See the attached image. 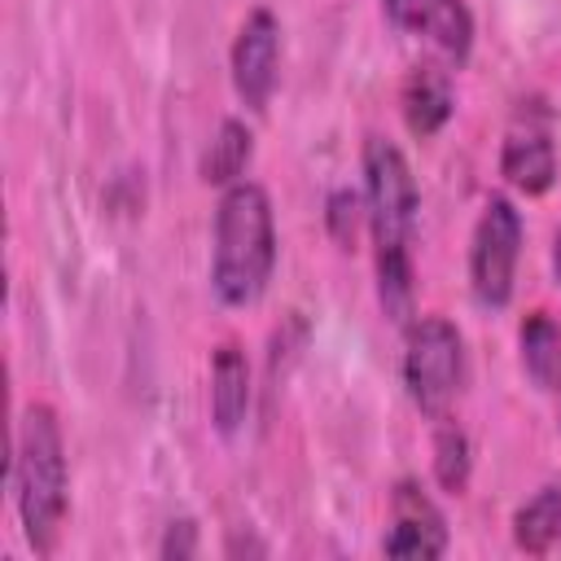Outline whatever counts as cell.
Segmentation results:
<instances>
[{"mask_svg":"<svg viewBox=\"0 0 561 561\" xmlns=\"http://www.w3.org/2000/svg\"><path fill=\"white\" fill-rule=\"evenodd\" d=\"M522 373L539 390H561V324L548 311H526L517 324Z\"/></svg>","mask_w":561,"mask_h":561,"instance_id":"12","label":"cell"},{"mask_svg":"<svg viewBox=\"0 0 561 561\" xmlns=\"http://www.w3.org/2000/svg\"><path fill=\"white\" fill-rule=\"evenodd\" d=\"M386 557H443L447 517L416 478H399L390 491V526L381 535Z\"/></svg>","mask_w":561,"mask_h":561,"instance_id":"8","label":"cell"},{"mask_svg":"<svg viewBox=\"0 0 561 561\" xmlns=\"http://www.w3.org/2000/svg\"><path fill=\"white\" fill-rule=\"evenodd\" d=\"M250 158H254V131H250L241 118H224L219 131H215V140L206 145V153H202V162H197V175H202L206 184L228 188V184L245 180Z\"/></svg>","mask_w":561,"mask_h":561,"instance_id":"13","label":"cell"},{"mask_svg":"<svg viewBox=\"0 0 561 561\" xmlns=\"http://www.w3.org/2000/svg\"><path fill=\"white\" fill-rule=\"evenodd\" d=\"M381 9L399 31L425 39L451 66L469 61V53H473V13H469L465 0H381Z\"/></svg>","mask_w":561,"mask_h":561,"instance_id":"9","label":"cell"},{"mask_svg":"<svg viewBox=\"0 0 561 561\" xmlns=\"http://www.w3.org/2000/svg\"><path fill=\"white\" fill-rule=\"evenodd\" d=\"M517 259H522V215L517 206L495 193L486 197L473 237H469V289L473 302L486 311H504L513 298L517 280Z\"/></svg>","mask_w":561,"mask_h":561,"instance_id":"5","label":"cell"},{"mask_svg":"<svg viewBox=\"0 0 561 561\" xmlns=\"http://www.w3.org/2000/svg\"><path fill=\"white\" fill-rule=\"evenodd\" d=\"M469 473H473V443L460 425H451L443 416L438 430H434V478H438L443 491L460 495L469 486Z\"/></svg>","mask_w":561,"mask_h":561,"instance_id":"15","label":"cell"},{"mask_svg":"<svg viewBox=\"0 0 561 561\" xmlns=\"http://www.w3.org/2000/svg\"><path fill=\"white\" fill-rule=\"evenodd\" d=\"M228 70H232V88H237L241 105L263 114L276 92V70H280V22L267 4L250 9L245 22L237 26Z\"/></svg>","mask_w":561,"mask_h":561,"instance_id":"6","label":"cell"},{"mask_svg":"<svg viewBox=\"0 0 561 561\" xmlns=\"http://www.w3.org/2000/svg\"><path fill=\"white\" fill-rule=\"evenodd\" d=\"M552 276H557V285H561V228H557V237H552Z\"/></svg>","mask_w":561,"mask_h":561,"instance_id":"18","label":"cell"},{"mask_svg":"<svg viewBox=\"0 0 561 561\" xmlns=\"http://www.w3.org/2000/svg\"><path fill=\"white\" fill-rule=\"evenodd\" d=\"M561 539V482L539 486L526 504L513 513V543L530 557H543Z\"/></svg>","mask_w":561,"mask_h":561,"instance_id":"14","label":"cell"},{"mask_svg":"<svg viewBox=\"0 0 561 561\" xmlns=\"http://www.w3.org/2000/svg\"><path fill=\"white\" fill-rule=\"evenodd\" d=\"M364 206H368V237L377 259V302L394 324H408L416 285H412V228L421 210L416 175L403 149L386 136L364 140Z\"/></svg>","mask_w":561,"mask_h":561,"instance_id":"1","label":"cell"},{"mask_svg":"<svg viewBox=\"0 0 561 561\" xmlns=\"http://www.w3.org/2000/svg\"><path fill=\"white\" fill-rule=\"evenodd\" d=\"M465 386V337L447 316H416L403 329V390L416 412L443 421Z\"/></svg>","mask_w":561,"mask_h":561,"instance_id":"4","label":"cell"},{"mask_svg":"<svg viewBox=\"0 0 561 561\" xmlns=\"http://www.w3.org/2000/svg\"><path fill=\"white\" fill-rule=\"evenodd\" d=\"M13 508L35 557H48L70 513V465L61 421L48 403H26L13 430Z\"/></svg>","mask_w":561,"mask_h":561,"instance_id":"2","label":"cell"},{"mask_svg":"<svg viewBox=\"0 0 561 561\" xmlns=\"http://www.w3.org/2000/svg\"><path fill=\"white\" fill-rule=\"evenodd\" d=\"M276 267V215L272 197L254 180H237L219 193L210 237V289L224 307H250L263 298Z\"/></svg>","mask_w":561,"mask_h":561,"instance_id":"3","label":"cell"},{"mask_svg":"<svg viewBox=\"0 0 561 561\" xmlns=\"http://www.w3.org/2000/svg\"><path fill=\"white\" fill-rule=\"evenodd\" d=\"M197 548H202L197 522H193V517H180V522H171V526L162 530L158 557H162V561H188V557H197Z\"/></svg>","mask_w":561,"mask_h":561,"instance_id":"17","label":"cell"},{"mask_svg":"<svg viewBox=\"0 0 561 561\" xmlns=\"http://www.w3.org/2000/svg\"><path fill=\"white\" fill-rule=\"evenodd\" d=\"M399 110H403V123L416 140H430L447 127L451 110H456V92H451V79L434 66H416L408 70L403 88H399Z\"/></svg>","mask_w":561,"mask_h":561,"instance_id":"11","label":"cell"},{"mask_svg":"<svg viewBox=\"0 0 561 561\" xmlns=\"http://www.w3.org/2000/svg\"><path fill=\"white\" fill-rule=\"evenodd\" d=\"M250 359L237 342H219L210 355V425L232 438L250 416Z\"/></svg>","mask_w":561,"mask_h":561,"instance_id":"10","label":"cell"},{"mask_svg":"<svg viewBox=\"0 0 561 561\" xmlns=\"http://www.w3.org/2000/svg\"><path fill=\"white\" fill-rule=\"evenodd\" d=\"M500 175L522 197H543L557 184V145L543 110H517V123L504 131L500 145Z\"/></svg>","mask_w":561,"mask_h":561,"instance_id":"7","label":"cell"},{"mask_svg":"<svg viewBox=\"0 0 561 561\" xmlns=\"http://www.w3.org/2000/svg\"><path fill=\"white\" fill-rule=\"evenodd\" d=\"M364 224H368L364 193H355V188H333L329 202H324V228H329V237H333L342 250H355V237H359Z\"/></svg>","mask_w":561,"mask_h":561,"instance_id":"16","label":"cell"}]
</instances>
